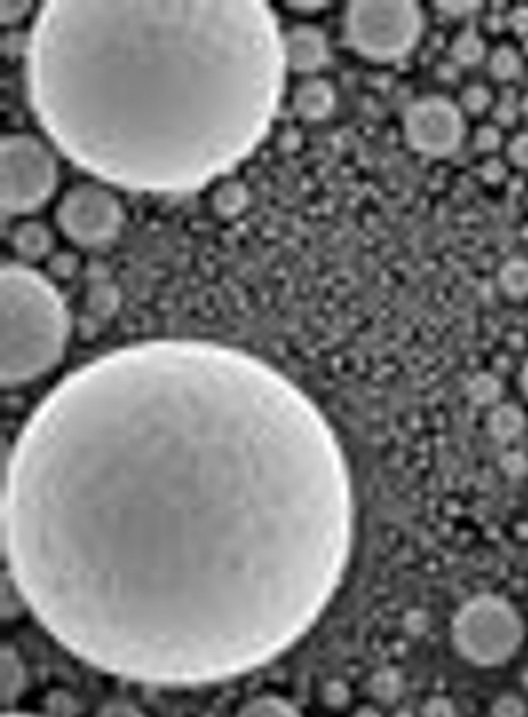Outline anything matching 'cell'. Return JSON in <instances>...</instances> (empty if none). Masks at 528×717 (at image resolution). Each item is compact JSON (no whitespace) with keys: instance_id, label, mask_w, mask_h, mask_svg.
Instances as JSON below:
<instances>
[{"instance_id":"cell-29","label":"cell","mask_w":528,"mask_h":717,"mask_svg":"<svg viewBox=\"0 0 528 717\" xmlns=\"http://www.w3.org/2000/svg\"><path fill=\"white\" fill-rule=\"evenodd\" d=\"M100 717H144L134 705L114 702L101 710Z\"/></svg>"},{"instance_id":"cell-13","label":"cell","mask_w":528,"mask_h":717,"mask_svg":"<svg viewBox=\"0 0 528 717\" xmlns=\"http://www.w3.org/2000/svg\"><path fill=\"white\" fill-rule=\"evenodd\" d=\"M488 433L496 442L510 443L521 437L527 426L524 411L518 405L499 403L491 408L487 419Z\"/></svg>"},{"instance_id":"cell-26","label":"cell","mask_w":528,"mask_h":717,"mask_svg":"<svg viewBox=\"0 0 528 717\" xmlns=\"http://www.w3.org/2000/svg\"><path fill=\"white\" fill-rule=\"evenodd\" d=\"M508 158L518 168L528 169V134L516 135L508 145Z\"/></svg>"},{"instance_id":"cell-8","label":"cell","mask_w":528,"mask_h":717,"mask_svg":"<svg viewBox=\"0 0 528 717\" xmlns=\"http://www.w3.org/2000/svg\"><path fill=\"white\" fill-rule=\"evenodd\" d=\"M462 114L459 107L443 97L415 101L405 115L408 145L426 157H446L462 143Z\"/></svg>"},{"instance_id":"cell-21","label":"cell","mask_w":528,"mask_h":717,"mask_svg":"<svg viewBox=\"0 0 528 717\" xmlns=\"http://www.w3.org/2000/svg\"><path fill=\"white\" fill-rule=\"evenodd\" d=\"M33 10V2L28 0H2L0 2V22L4 27H16Z\"/></svg>"},{"instance_id":"cell-9","label":"cell","mask_w":528,"mask_h":717,"mask_svg":"<svg viewBox=\"0 0 528 717\" xmlns=\"http://www.w3.org/2000/svg\"><path fill=\"white\" fill-rule=\"evenodd\" d=\"M282 53L287 70L313 75L329 62V41L316 25L296 24L282 33Z\"/></svg>"},{"instance_id":"cell-11","label":"cell","mask_w":528,"mask_h":717,"mask_svg":"<svg viewBox=\"0 0 528 717\" xmlns=\"http://www.w3.org/2000/svg\"><path fill=\"white\" fill-rule=\"evenodd\" d=\"M14 253L24 262H38L50 256L55 247V234L41 220L25 219L14 225L10 234Z\"/></svg>"},{"instance_id":"cell-24","label":"cell","mask_w":528,"mask_h":717,"mask_svg":"<svg viewBox=\"0 0 528 717\" xmlns=\"http://www.w3.org/2000/svg\"><path fill=\"white\" fill-rule=\"evenodd\" d=\"M502 145V135L496 126H482L474 137V146L482 154L498 151Z\"/></svg>"},{"instance_id":"cell-30","label":"cell","mask_w":528,"mask_h":717,"mask_svg":"<svg viewBox=\"0 0 528 717\" xmlns=\"http://www.w3.org/2000/svg\"><path fill=\"white\" fill-rule=\"evenodd\" d=\"M494 118L502 126H511L518 118V109H516L515 103L510 100L501 101L494 109Z\"/></svg>"},{"instance_id":"cell-1","label":"cell","mask_w":528,"mask_h":717,"mask_svg":"<svg viewBox=\"0 0 528 717\" xmlns=\"http://www.w3.org/2000/svg\"><path fill=\"white\" fill-rule=\"evenodd\" d=\"M11 584L106 673L200 685L307 634L340 587L354 501L340 443L295 381L210 340L87 361L14 440Z\"/></svg>"},{"instance_id":"cell-19","label":"cell","mask_w":528,"mask_h":717,"mask_svg":"<svg viewBox=\"0 0 528 717\" xmlns=\"http://www.w3.org/2000/svg\"><path fill=\"white\" fill-rule=\"evenodd\" d=\"M490 72L498 81H513L522 72V59L515 49L502 45L490 58Z\"/></svg>"},{"instance_id":"cell-32","label":"cell","mask_w":528,"mask_h":717,"mask_svg":"<svg viewBox=\"0 0 528 717\" xmlns=\"http://www.w3.org/2000/svg\"><path fill=\"white\" fill-rule=\"evenodd\" d=\"M519 385H521L525 397L528 398V360L525 361L524 366H522L521 375H519Z\"/></svg>"},{"instance_id":"cell-22","label":"cell","mask_w":528,"mask_h":717,"mask_svg":"<svg viewBox=\"0 0 528 717\" xmlns=\"http://www.w3.org/2000/svg\"><path fill=\"white\" fill-rule=\"evenodd\" d=\"M90 306L100 315L112 312L117 307L118 293L112 285L107 282H98L92 287L89 295Z\"/></svg>"},{"instance_id":"cell-2","label":"cell","mask_w":528,"mask_h":717,"mask_svg":"<svg viewBox=\"0 0 528 717\" xmlns=\"http://www.w3.org/2000/svg\"><path fill=\"white\" fill-rule=\"evenodd\" d=\"M285 72L265 2L53 0L25 75L39 124L76 166L104 185L177 194L256 151Z\"/></svg>"},{"instance_id":"cell-6","label":"cell","mask_w":528,"mask_h":717,"mask_svg":"<svg viewBox=\"0 0 528 717\" xmlns=\"http://www.w3.org/2000/svg\"><path fill=\"white\" fill-rule=\"evenodd\" d=\"M423 30V13L414 2H352L344 14L347 44L372 61L408 55Z\"/></svg>"},{"instance_id":"cell-15","label":"cell","mask_w":528,"mask_h":717,"mask_svg":"<svg viewBox=\"0 0 528 717\" xmlns=\"http://www.w3.org/2000/svg\"><path fill=\"white\" fill-rule=\"evenodd\" d=\"M0 679H2V700L8 705L21 697L25 688V669L21 659L13 649L2 651L0 660Z\"/></svg>"},{"instance_id":"cell-31","label":"cell","mask_w":528,"mask_h":717,"mask_svg":"<svg viewBox=\"0 0 528 717\" xmlns=\"http://www.w3.org/2000/svg\"><path fill=\"white\" fill-rule=\"evenodd\" d=\"M511 28L518 33V35H528V7L516 8L508 18Z\"/></svg>"},{"instance_id":"cell-34","label":"cell","mask_w":528,"mask_h":717,"mask_svg":"<svg viewBox=\"0 0 528 717\" xmlns=\"http://www.w3.org/2000/svg\"><path fill=\"white\" fill-rule=\"evenodd\" d=\"M521 110L524 112L525 117L528 118V93L522 98Z\"/></svg>"},{"instance_id":"cell-17","label":"cell","mask_w":528,"mask_h":717,"mask_svg":"<svg viewBox=\"0 0 528 717\" xmlns=\"http://www.w3.org/2000/svg\"><path fill=\"white\" fill-rule=\"evenodd\" d=\"M451 55L460 66H477L485 56L484 39L480 38L476 31H462L451 44Z\"/></svg>"},{"instance_id":"cell-5","label":"cell","mask_w":528,"mask_h":717,"mask_svg":"<svg viewBox=\"0 0 528 717\" xmlns=\"http://www.w3.org/2000/svg\"><path fill=\"white\" fill-rule=\"evenodd\" d=\"M525 628L515 606L499 595L471 598L453 620V642L460 656L477 666H499L513 659Z\"/></svg>"},{"instance_id":"cell-7","label":"cell","mask_w":528,"mask_h":717,"mask_svg":"<svg viewBox=\"0 0 528 717\" xmlns=\"http://www.w3.org/2000/svg\"><path fill=\"white\" fill-rule=\"evenodd\" d=\"M55 220L59 231L72 244L83 248L106 247L123 230L124 206L104 183H76L62 194Z\"/></svg>"},{"instance_id":"cell-14","label":"cell","mask_w":528,"mask_h":717,"mask_svg":"<svg viewBox=\"0 0 528 717\" xmlns=\"http://www.w3.org/2000/svg\"><path fill=\"white\" fill-rule=\"evenodd\" d=\"M499 287L507 298L522 301L528 298V259L513 258L502 264Z\"/></svg>"},{"instance_id":"cell-35","label":"cell","mask_w":528,"mask_h":717,"mask_svg":"<svg viewBox=\"0 0 528 717\" xmlns=\"http://www.w3.org/2000/svg\"><path fill=\"white\" fill-rule=\"evenodd\" d=\"M527 323H528V320H527Z\"/></svg>"},{"instance_id":"cell-27","label":"cell","mask_w":528,"mask_h":717,"mask_svg":"<svg viewBox=\"0 0 528 717\" xmlns=\"http://www.w3.org/2000/svg\"><path fill=\"white\" fill-rule=\"evenodd\" d=\"M329 5V2H321V0H295V2H285L284 7L292 13L312 16V14L323 11Z\"/></svg>"},{"instance_id":"cell-23","label":"cell","mask_w":528,"mask_h":717,"mask_svg":"<svg viewBox=\"0 0 528 717\" xmlns=\"http://www.w3.org/2000/svg\"><path fill=\"white\" fill-rule=\"evenodd\" d=\"M79 268L78 254L73 251H59L52 254L48 261V270L55 278L67 279L72 278Z\"/></svg>"},{"instance_id":"cell-12","label":"cell","mask_w":528,"mask_h":717,"mask_svg":"<svg viewBox=\"0 0 528 717\" xmlns=\"http://www.w3.org/2000/svg\"><path fill=\"white\" fill-rule=\"evenodd\" d=\"M210 203L211 210L219 219H239L250 208V188L239 179L223 180L214 186Z\"/></svg>"},{"instance_id":"cell-10","label":"cell","mask_w":528,"mask_h":717,"mask_svg":"<svg viewBox=\"0 0 528 717\" xmlns=\"http://www.w3.org/2000/svg\"><path fill=\"white\" fill-rule=\"evenodd\" d=\"M335 106V87L327 79L309 76L293 90L292 109L301 120L309 123L327 120Z\"/></svg>"},{"instance_id":"cell-28","label":"cell","mask_w":528,"mask_h":717,"mask_svg":"<svg viewBox=\"0 0 528 717\" xmlns=\"http://www.w3.org/2000/svg\"><path fill=\"white\" fill-rule=\"evenodd\" d=\"M505 172H507V169H505L504 163L499 162L496 158H491V160H488V162L480 168L482 179L490 183V185H498V183H501L502 180L505 179Z\"/></svg>"},{"instance_id":"cell-25","label":"cell","mask_w":528,"mask_h":717,"mask_svg":"<svg viewBox=\"0 0 528 717\" xmlns=\"http://www.w3.org/2000/svg\"><path fill=\"white\" fill-rule=\"evenodd\" d=\"M436 7L450 18H467L476 13L482 4L471 0H454V2H437Z\"/></svg>"},{"instance_id":"cell-18","label":"cell","mask_w":528,"mask_h":717,"mask_svg":"<svg viewBox=\"0 0 528 717\" xmlns=\"http://www.w3.org/2000/svg\"><path fill=\"white\" fill-rule=\"evenodd\" d=\"M502 383L491 374H479L468 385V398L477 406L494 408L501 403Z\"/></svg>"},{"instance_id":"cell-33","label":"cell","mask_w":528,"mask_h":717,"mask_svg":"<svg viewBox=\"0 0 528 717\" xmlns=\"http://www.w3.org/2000/svg\"><path fill=\"white\" fill-rule=\"evenodd\" d=\"M2 717H41V716H33V714H25V713H18V711H13V713H5Z\"/></svg>"},{"instance_id":"cell-4","label":"cell","mask_w":528,"mask_h":717,"mask_svg":"<svg viewBox=\"0 0 528 717\" xmlns=\"http://www.w3.org/2000/svg\"><path fill=\"white\" fill-rule=\"evenodd\" d=\"M58 160L41 138L27 132L5 134L0 141V208L5 216H30L58 188Z\"/></svg>"},{"instance_id":"cell-3","label":"cell","mask_w":528,"mask_h":717,"mask_svg":"<svg viewBox=\"0 0 528 717\" xmlns=\"http://www.w3.org/2000/svg\"><path fill=\"white\" fill-rule=\"evenodd\" d=\"M72 335L69 307L47 276L24 262L0 272V381L21 388L58 368Z\"/></svg>"},{"instance_id":"cell-16","label":"cell","mask_w":528,"mask_h":717,"mask_svg":"<svg viewBox=\"0 0 528 717\" xmlns=\"http://www.w3.org/2000/svg\"><path fill=\"white\" fill-rule=\"evenodd\" d=\"M237 717H301V714L282 697L261 696L244 705Z\"/></svg>"},{"instance_id":"cell-20","label":"cell","mask_w":528,"mask_h":717,"mask_svg":"<svg viewBox=\"0 0 528 717\" xmlns=\"http://www.w3.org/2000/svg\"><path fill=\"white\" fill-rule=\"evenodd\" d=\"M491 101H493V95L482 84L468 86L460 95V104L471 115L484 114L485 110L491 106Z\"/></svg>"}]
</instances>
